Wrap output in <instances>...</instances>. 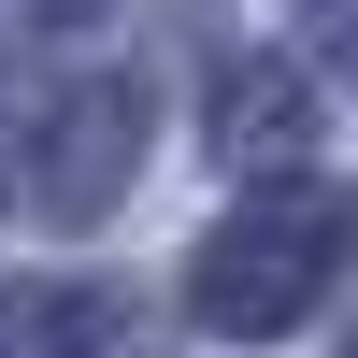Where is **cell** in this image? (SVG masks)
Instances as JSON below:
<instances>
[{
	"mask_svg": "<svg viewBox=\"0 0 358 358\" xmlns=\"http://www.w3.org/2000/svg\"><path fill=\"white\" fill-rule=\"evenodd\" d=\"M215 129H229V158L287 172V158H301V86H287V72H229L215 86Z\"/></svg>",
	"mask_w": 358,
	"mask_h": 358,
	"instance_id": "cell-3",
	"label": "cell"
},
{
	"mask_svg": "<svg viewBox=\"0 0 358 358\" xmlns=\"http://www.w3.org/2000/svg\"><path fill=\"white\" fill-rule=\"evenodd\" d=\"M129 129H143V101H129V86H86V101L57 115V158H43V201H57V215H86V201L115 187Z\"/></svg>",
	"mask_w": 358,
	"mask_h": 358,
	"instance_id": "cell-2",
	"label": "cell"
},
{
	"mask_svg": "<svg viewBox=\"0 0 358 358\" xmlns=\"http://www.w3.org/2000/svg\"><path fill=\"white\" fill-rule=\"evenodd\" d=\"M330 201H273V215H244V229H215L201 244V315L215 330H287V315L330 287Z\"/></svg>",
	"mask_w": 358,
	"mask_h": 358,
	"instance_id": "cell-1",
	"label": "cell"
}]
</instances>
